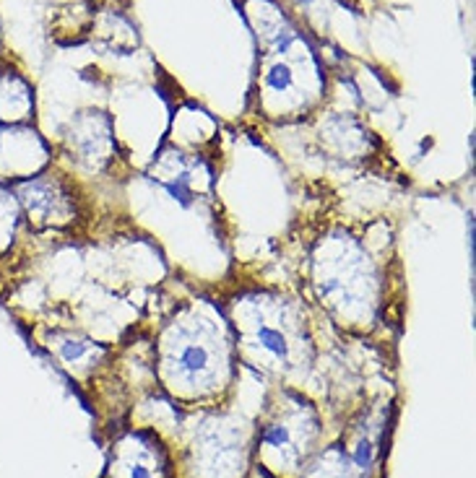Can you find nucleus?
I'll return each mask as SVG.
<instances>
[{"mask_svg": "<svg viewBox=\"0 0 476 478\" xmlns=\"http://www.w3.org/2000/svg\"><path fill=\"white\" fill-rule=\"evenodd\" d=\"M18 200L24 203L26 214L37 223H65L71 216V200L68 192L60 187V182L50 177H37L29 182L16 185Z\"/></svg>", "mask_w": 476, "mask_h": 478, "instance_id": "obj_1", "label": "nucleus"}, {"mask_svg": "<svg viewBox=\"0 0 476 478\" xmlns=\"http://www.w3.org/2000/svg\"><path fill=\"white\" fill-rule=\"evenodd\" d=\"M250 322V341L252 346H258L260 351H266L268 356H274L276 361H289L291 356V341L286 333V312L281 317V325H271V307H260L248 315Z\"/></svg>", "mask_w": 476, "mask_h": 478, "instance_id": "obj_2", "label": "nucleus"}, {"mask_svg": "<svg viewBox=\"0 0 476 478\" xmlns=\"http://www.w3.org/2000/svg\"><path fill=\"white\" fill-rule=\"evenodd\" d=\"M73 144H76V151H79V159L89 167L99 169L105 167L107 161L112 159V133H110V122L105 117H94L89 119L86 130L76 128V136Z\"/></svg>", "mask_w": 476, "mask_h": 478, "instance_id": "obj_3", "label": "nucleus"}, {"mask_svg": "<svg viewBox=\"0 0 476 478\" xmlns=\"http://www.w3.org/2000/svg\"><path fill=\"white\" fill-rule=\"evenodd\" d=\"M170 356L172 367L185 380H198L211 369V349L206 346V341L195 338L193 333H180Z\"/></svg>", "mask_w": 476, "mask_h": 478, "instance_id": "obj_4", "label": "nucleus"}, {"mask_svg": "<svg viewBox=\"0 0 476 478\" xmlns=\"http://www.w3.org/2000/svg\"><path fill=\"white\" fill-rule=\"evenodd\" d=\"M266 83L274 91H286V88H291V71H289V65H274L271 71L266 73Z\"/></svg>", "mask_w": 476, "mask_h": 478, "instance_id": "obj_5", "label": "nucleus"}, {"mask_svg": "<svg viewBox=\"0 0 476 478\" xmlns=\"http://www.w3.org/2000/svg\"><path fill=\"white\" fill-rule=\"evenodd\" d=\"M263 442L268 447H289L291 445L289 429L286 426H268L266 434H263Z\"/></svg>", "mask_w": 476, "mask_h": 478, "instance_id": "obj_6", "label": "nucleus"}, {"mask_svg": "<svg viewBox=\"0 0 476 478\" xmlns=\"http://www.w3.org/2000/svg\"><path fill=\"white\" fill-rule=\"evenodd\" d=\"M86 351H89V346L83 341H65L63 343V356L68 358V361H79Z\"/></svg>", "mask_w": 476, "mask_h": 478, "instance_id": "obj_7", "label": "nucleus"}, {"mask_svg": "<svg viewBox=\"0 0 476 478\" xmlns=\"http://www.w3.org/2000/svg\"><path fill=\"white\" fill-rule=\"evenodd\" d=\"M130 478H151V476H149V470L144 465H133L130 468Z\"/></svg>", "mask_w": 476, "mask_h": 478, "instance_id": "obj_8", "label": "nucleus"}]
</instances>
